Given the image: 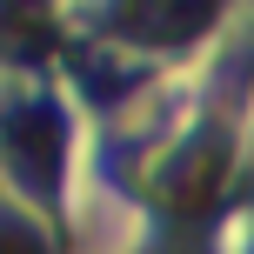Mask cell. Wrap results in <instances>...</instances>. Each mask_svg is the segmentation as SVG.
I'll list each match as a JSON object with an SVG mask.
<instances>
[{
	"mask_svg": "<svg viewBox=\"0 0 254 254\" xmlns=\"http://www.w3.org/2000/svg\"><path fill=\"white\" fill-rule=\"evenodd\" d=\"M61 147H67V127L47 101H20L0 114V161L27 194H47L61 181Z\"/></svg>",
	"mask_w": 254,
	"mask_h": 254,
	"instance_id": "cell-1",
	"label": "cell"
},
{
	"mask_svg": "<svg viewBox=\"0 0 254 254\" xmlns=\"http://www.w3.org/2000/svg\"><path fill=\"white\" fill-rule=\"evenodd\" d=\"M0 254H47V248H40L20 221H0Z\"/></svg>",
	"mask_w": 254,
	"mask_h": 254,
	"instance_id": "cell-2",
	"label": "cell"
}]
</instances>
